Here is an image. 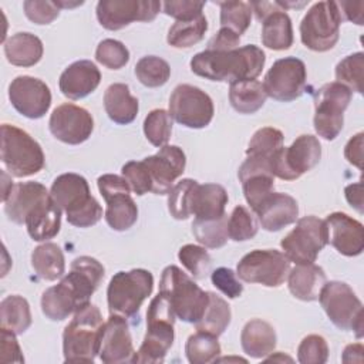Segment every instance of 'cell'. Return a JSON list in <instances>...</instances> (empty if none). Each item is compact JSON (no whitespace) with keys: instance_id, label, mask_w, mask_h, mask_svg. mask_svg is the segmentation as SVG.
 Here are the masks:
<instances>
[{"instance_id":"obj_37","label":"cell","mask_w":364,"mask_h":364,"mask_svg":"<svg viewBox=\"0 0 364 364\" xmlns=\"http://www.w3.org/2000/svg\"><path fill=\"white\" fill-rule=\"evenodd\" d=\"M232 318L230 306L226 300L213 291H209V301L202 317L195 323L198 331L209 333L219 337L229 326Z\"/></svg>"},{"instance_id":"obj_59","label":"cell","mask_w":364,"mask_h":364,"mask_svg":"<svg viewBox=\"0 0 364 364\" xmlns=\"http://www.w3.org/2000/svg\"><path fill=\"white\" fill-rule=\"evenodd\" d=\"M363 132L355 134L353 138H350L344 148L346 159L358 169L363 168Z\"/></svg>"},{"instance_id":"obj_45","label":"cell","mask_w":364,"mask_h":364,"mask_svg":"<svg viewBox=\"0 0 364 364\" xmlns=\"http://www.w3.org/2000/svg\"><path fill=\"white\" fill-rule=\"evenodd\" d=\"M363 71H364V54L361 51L354 53L343 58L336 67L337 82L347 87L351 92H363Z\"/></svg>"},{"instance_id":"obj_28","label":"cell","mask_w":364,"mask_h":364,"mask_svg":"<svg viewBox=\"0 0 364 364\" xmlns=\"http://www.w3.org/2000/svg\"><path fill=\"white\" fill-rule=\"evenodd\" d=\"M228 192L222 185L218 183H198L193 191L191 213L195 219L209 220L222 218L226 212Z\"/></svg>"},{"instance_id":"obj_43","label":"cell","mask_w":364,"mask_h":364,"mask_svg":"<svg viewBox=\"0 0 364 364\" xmlns=\"http://www.w3.org/2000/svg\"><path fill=\"white\" fill-rule=\"evenodd\" d=\"M196 185L198 181L185 178L172 186V189L168 193V210L172 218L178 220H185L189 216H192L191 206Z\"/></svg>"},{"instance_id":"obj_14","label":"cell","mask_w":364,"mask_h":364,"mask_svg":"<svg viewBox=\"0 0 364 364\" xmlns=\"http://www.w3.org/2000/svg\"><path fill=\"white\" fill-rule=\"evenodd\" d=\"M321 158V145L314 135H300L290 146H282L272 156V172L283 181L299 179Z\"/></svg>"},{"instance_id":"obj_39","label":"cell","mask_w":364,"mask_h":364,"mask_svg":"<svg viewBox=\"0 0 364 364\" xmlns=\"http://www.w3.org/2000/svg\"><path fill=\"white\" fill-rule=\"evenodd\" d=\"M185 354L191 364H208L218 360V355L220 354V344L218 337L205 331H196L188 337Z\"/></svg>"},{"instance_id":"obj_49","label":"cell","mask_w":364,"mask_h":364,"mask_svg":"<svg viewBox=\"0 0 364 364\" xmlns=\"http://www.w3.org/2000/svg\"><path fill=\"white\" fill-rule=\"evenodd\" d=\"M178 259L195 279H205L210 270L212 259L205 247L185 245L178 252Z\"/></svg>"},{"instance_id":"obj_53","label":"cell","mask_w":364,"mask_h":364,"mask_svg":"<svg viewBox=\"0 0 364 364\" xmlns=\"http://www.w3.org/2000/svg\"><path fill=\"white\" fill-rule=\"evenodd\" d=\"M26 17L36 24H50L60 14V7L55 1L48 0H26L23 3Z\"/></svg>"},{"instance_id":"obj_13","label":"cell","mask_w":364,"mask_h":364,"mask_svg":"<svg viewBox=\"0 0 364 364\" xmlns=\"http://www.w3.org/2000/svg\"><path fill=\"white\" fill-rule=\"evenodd\" d=\"M290 260L280 250L256 249L245 255L236 267V276L246 283L279 287L287 279Z\"/></svg>"},{"instance_id":"obj_18","label":"cell","mask_w":364,"mask_h":364,"mask_svg":"<svg viewBox=\"0 0 364 364\" xmlns=\"http://www.w3.org/2000/svg\"><path fill=\"white\" fill-rule=\"evenodd\" d=\"M48 128L58 141L68 145H78L91 136L94 119L85 108L65 102L51 112Z\"/></svg>"},{"instance_id":"obj_6","label":"cell","mask_w":364,"mask_h":364,"mask_svg":"<svg viewBox=\"0 0 364 364\" xmlns=\"http://www.w3.org/2000/svg\"><path fill=\"white\" fill-rule=\"evenodd\" d=\"M159 291L169 297L175 316L185 323L195 324L209 301V291L202 290L183 270L173 264L164 269Z\"/></svg>"},{"instance_id":"obj_55","label":"cell","mask_w":364,"mask_h":364,"mask_svg":"<svg viewBox=\"0 0 364 364\" xmlns=\"http://www.w3.org/2000/svg\"><path fill=\"white\" fill-rule=\"evenodd\" d=\"M205 3L195 0H178V1H165L162 3L164 13L176 18V21L191 20L202 14Z\"/></svg>"},{"instance_id":"obj_52","label":"cell","mask_w":364,"mask_h":364,"mask_svg":"<svg viewBox=\"0 0 364 364\" xmlns=\"http://www.w3.org/2000/svg\"><path fill=\"white\" fill-rule=\"evenodd\" d=\"M122 178L129 185L131 191L138 196H142L152 189L149 172L142 161H129L121 169Z\"/></svg>"},{"instance_id":"obj_33","label":"cell","mask_w":364,"mask_h":364,"mask_svg":"<svg viewBox=\"0 0 364 364\" xmlns=\"http://www.w3.org/2000/svg\"><path fill=\"white\" fill-rule=\"evenodd\" d=\"M129 193L131 191H121L104 198L107 203L105 220L117 232L128 230L138 219V208Z\"/></svg>"},{"instance_id":"obj_42","label":"cell","mask_w":364,"mask_h":364,"mask_svg":"<svg viewBox=\"0 0 364 364\" xmlns=\"http://www.w3.org/2000/svg\"><path fill=\"white\" fill-rule=\"evenodd\" d=\"M220 27L242 36L252 20V4L247 1H220Z\"/></svg>"},{"instance_id":"obj_47","label":"cell","mask_w":364,"mask_h":364,"mask_svg":"<svg viewBox=\"0 0 364 364\" xmlns=\"http://www.w3.org/2000/svg\"><path fill=\"white\" fill-rule=\"evenodd\" d=\"M283 134L277 128L264 127L257 129L249 141L246 155L272 158L283 146Z\"/></svg>"},{"instance_id":"obj_62","label":"cell","mask_w":364,"mask_h":364,"mask_svg":"<svg viewBox=\"0 0 364 364\" xmlns=\"http://www.w3.org/2000/svg\"><path fill=\"white\" fill-rule=\"evenodd\" d=\"M55 4L60 7V9H71V7H77V6H81L84 4V1H65V0H57Z\"/></svg>"},{"instance_id":"obj_7","label":"cell","mask_w":364,"mask_h":364,"mask_svg":"<svg viewBox=\"0 0 364 364\" xmlns=\"http://www.w3.org/2000/svg\"><path fill=\"white\" fill-rule=\"evenodd\" d=\"M1 162L10 175L17 178L31 176L44 168V152L40 144L26 131L1 125Z\"/></svg>"},{"instance_id":"obj_50","label":"cell","mask_w":364,"mask_h":364,"mask_svg":"<svg viewBox=\"0 0 364 364\" xmlns=\"http://www.w3.org/2000/svg\"><path fill=\"white\" fill-rule=\"evenodd\" d=\"M95 58L100 64L109 70H119L128 63L129 51L121 41L105 38L97 46Z\"/></svg>"},{"instance_id":"obj_30","label":"cell","mask_w":364,"mask_h":364,"mask_svg":"<svg viewBox=\"0 0 364 364\" xmlns=\"http://www.w3.org/2000/svg\"><path fill=\"white\" fill-rule=\"evenodd\" d=\"M104 108L111 121L119 125H127L136 118L139 104L129 92V87L127 84L115 82L104 92Z\"/></svg>"},{"instance_id":"obj_16","label":"cell","mask_w":364,"mask_h":364,"mask_svg":"<svg viewBox=\"0 0 364 364\" xmlns=\"http://www.w3.org/2000/svg\"><path fill=\"white\" fill-rule=\"evenodd\" d=\"M307 71L301 60L296 57H284L273 63L267 71L263 88L267 97L290 102L299 98L306 90Z\"/></svg>"},{"instance_id":"obj_63","label":"cell","mask_w":364,"mask_h":364,"mask_svg":"<svg viewBox=\"0 0 364 364\" xmlns=\"http://www.w3.org/2000/svg\"><path fill=\"white\" fill-rule=\"evenodd\" d=\"M270 355V354H269ZM264 361H293V358L291 357H289V355H283V353H277V355H270V357H267Z\"/></svg>"},{"instance_id":"obj_12","label":"cell","mask_w":364,"mask_h":364,"mask_svg":"<svg viewBox=\"0 0 364 364\" xmlns=\"http://www.w3.org/2000/svg\"><path fill=\"white\" fill-rule=\"evenodd\" d=\"M327 245V228L317 216H303L280 242L286 257L296 264L314 263Z\"/></svg>"},{"instance_id":"obj_4","label":"cell","mask_w":364,"mask_h":364,"mask_svg":"<svg viewBox=\"0 0 364 364\" xmlns=\"http://www.w3.org/2000/svg\"><path fill=\"white\" fill-rule=\"evenodd\" d=\"M175 311L169 297L159 291L149 303L146 311V333L138 351L134 353L131 363H162L173 343Z\"/></svg>"},{"instance_id":"obj_46","label":"cell","mask_w":364,"mask_h":364,"mask_svg":"<svg viewBox=\"0 0 364 364\" xmlns=\"http://www.w3.org/2000/svg\"><path fill=\"white\" fill-rule=\"evenodd\" d=\"M144 134L154 146L168 144L172 134V117L165 109H152L144 119Z\"/></svg>"},{"instance_id":"obj_8","label":"cell","mask_w":364,"mask_h":364,"mask_svg":"<svg viewBox=\"0 0 364 364\" xmlns=\"http://www.w3.org/2000/svg\"><path fill=\"white\" fill-rule=\"evenodd\" d=\"M154 276L145 269H132L118 272L109 280L107 289V301L109 314L125 318L138 314L144 300L152 293Z\"/></svg>"},{"instance_id":"obj_24","label":"cell","mask_w":364,"mask_h":364,"mask_svg":"<svg viewBox=\"0 0 364 364\" xmlns=\"http://www.w3.org/2000/svg\"><path fill=\"white\" fill-rule=\"evenodd\" d=\"M101 73L90 60H80L70 64L60 75L58 87L64 97L81 100L90 95L100 85Z\"/></svg>"},{"instance_id":"obj_29","label":"cell","mask_w":364,"mask_h":364,"mask_svg":"<svg viewBox=\"0 0 364 364\" xmlns=\"http://www.w3.org/2000/svg\"><path fill=\"white\" fill-rule=\"evenodd\" d=\"M276 341L277 337L273 326L260 318L247 321L240 334L242 348L252 358H264L272 354Z\"/></svg>"},{"instance_id":"obj_51","label":"cell","mask_w":364,"mask_h":364,"mask_svg":"<svg viewBox=\"0 0 364 364\" xmlns=\"http://www.w3.org/2000/svg\"><path fill=\"white\" fill-rule=\"evenodd\" d=\"M328 358V346L318 334L306 336L297 348V360L301 364H324Z\"/></svg>"},{"instance_id":"obj_41","label":"cell","mask_w":364,"mask_h":364,"mask_svg":"<svg viewBox=\"0 0 364 364\" xmlns=\"http://www.w3.org/2000/svg\"><path fill=\"white\" fill-rule=\"evenodd\" d=\"M135 75L142 85L156 88L169 80L171 67L161 57L145 55L135 64Z\"/></svg>"},{"instance_id":"obj_11","label":"cell","mask_w":364,"mask_h":364,"mask_svg":"<svg viewBox=\"0 0 364 364\" xmlns=\"http://www.w3.org/2000/svg\"><path fill=\"white\" fill-rule=\"evenodd\" d=\"M353 92L343 84L327 82L314 95V129L318 136L333 141L338 136L344 124V111Z\"/></svg>"},{"instance_id":"obj_58","label":"cell","mask_w":364,"mask_h":364,"mask_svg":"<svg viewBox=\"0 0 364 364\" xmlns=\"http://www.w3.org/2000/svg\"><path fill=\"white\" fill-rule=\"evenodd\" d=\"M338 13L341 20H348L353 21L358 26L364 24V17H363V11H364V3L363 1H336Z\"/></svg>"},{"instance_id":"obj_31","label":"cell","mask_w":364,"mask_h":364,"mask_svg":"<svg viewBox=\"0 0 364 364\" xmlns=\"http://www.w3.org/2000/svg\"><path fill=\"white\" fill-rule=\"evenodd\" d=\"M43 43L31 33H16L4 41V54L17 67L36 65L43 57Z\"/></svg>"},{"instance_id":"obj_21","label":"cell","mask_w":364,"mask_h":364,"mask_svg":"<svg viewBox=\"0 0 364 364\" xmlns=\"http://www.w3.org/2000/svg\"><path fill=\"white\" fill-rule=\"evenodd\" d=\"M134 344L125 317L109 314L104 323L100 337L98 357L105 364H119L131 361Z\"/></svg>"},{"instance_id":"obj_2","label":"cell","mask_w":364,"mask_h":364,"mask_svg":"<svg viewBox=\"0 0 364 364\" xmlns=\"http://www.w3.org/2000/svg\"><path fill=\"white\" fill-rule=\"evenodd\" d=\"M264 53L255 44L237 47L230 51L205 50L191 60L193 74L210 81L255 80L264 67Z\"/></svg>"},{"instance_id":"obj_57","label":"cell","mask_w":364,"mask_h":364,"mask_svg":"<svg viewBox=\"0 0 364 364\" xmlns=\"http://www.w3.org/2000/svg\"><path fill=\"white\" fill-rule=\"evenodd\" d=\"M240 36H237L235 31L229 28L220 27V30L209 40L208 48L212 51H230L239 47Z\"/></svg>"},{"instance_id":"obj_3","label":"cell","mask_w":364,"mask_h":364,"mask_svg":"<svg viewBox=\"0 0 364 364\" xmlns=\"http://www.w3.org/2000/svg\"><path fill=\"white\" fill-rule=\"evenodd\" d=\"M54 202L65 212L67 222L75 228H90L102 218V208L91 195L88 182L78 173L58 175L50 189Z\"/></svg>"},{"instance_id":"obj_23","label":"cell","mask_w":364,"mask_h":364,"mask_svg":"<svg viewBox=\"0 0 364 364\" xmlns=\"http://www.w3.org/2000/svg\"><path fill=\"white\" fill-rule=\"evenodd\" d=\"M255 213L264 230L277 232L297 220L299 205L297 200L287 193L272 192L256 208Z\"/></svg>"},{"instance_id":"obj_1","label":"cell","mask_w":364,"mask_h":364,"mask_svg":"<svg viewBox=\"0 0 364 364\" xmlns=\"http://www.w3.org/2000/svg\"><path fill=\"white\" fill-rule=\"evenodd\" d=\"M104 273V266L91 256L74 259L70 272L60 283L43 293L41 310L44 316L53 321H61L90 304V299L102 282Z\"/></svg>"},{"instance_id":"obj_38","label":"cell","mask_w":364,"mask_h":364,"mask_svg":"<svg viewBox=\"0 0 364 364\" xmlns=\"http://www.w3.org/2000/svg\"><path fill=\"white\" fill-rule=\"evenodd\" d=\"M208 30V20L203 14L199 17L176 21L171 26L166 41L175 48H188L199 43Z\"/></svg>"},{"instance_id":"obj_60","label":"cell","mask_w":364,"mask_h":364,"mask_svg":"<svg viewBox=\"0 0 364 364\" xmlns=\"http://www.w3.org/2000/svg\"><path fill=\"white\" fill-rule=\"evenodd\" d=\"M347 202L360 213H363V183L361 181L346 186L344 189Z\"/></svg>"},{"instance_id":"obj_35","label":"cell","mask_w":364,"mask_h":364,"mask_svg":"<svg viewBox=\"0 0 364 364\" xmlns=\"http://www.w3.org/2000/svg\"><path fill=\"white\" fill-rule=\"evenodd\" d=\"M31 266L38 277L47 282L60 279L65 270V260L60 246L46 242L31 253Z\"/></svg>"},{"instance_id":"obj_54","label":"cell","mask_w":364,"mask_h":364,"mask_svg":"<svg viewBox=\"0 0 364 364\" xmlns=\"http://www.w3.org/2000/svg\"><path fill=\"white\" fill-rule=\"evenodd\" d=\"M212 284L229 299H236L243 291V284L237 280L236 273L228 267H218L210 274Z\"/></svg>"},{"instance_id":"obj_17","label":"cell","mask_w":364,"mask_h":364,"mask_svg":"<svg viewBox=\"0 0 364 364\" xmlns=\"http://www.w3.org/2000/svg\"><path fill=\"white\" fill-rule=\"evenodd\" d=\"M162 3L152 0H101L97 4L100 24L111 31L121 30L132 21H152Z\"/></svg>"},{"instance_id":"obj_5","label":"cell","mask_w":364,"mask_h":364,"mask_svg":"<svg viewBox=\"0 0 364 364\" xmlns=\"http://www.w3.org/2000/svg\"><path fill=\"white\" fill-rule=\"evenodd\" d=\"M104 321L94 304H87L74 313L63 333V354L65 363H92L98 355Z\"/></svg>"},{"instance_id":"obj_15","label":"cell","mask_w":364,"mask_h":364,"mask_svg":"<svg viewBox=\"0 0 364 364\" xmlns=\"http://www.w3.org/2000/svg\"><path fill=\"white\" fill-rule=\"evenodd\" d=\"M178 124L186 128H205L213 118L212 98L198 87L191 84H179L169 97V111Z\"/></svg>"},{"instance_id":"obj_48","label":"cell","mask_w":364,"mask_h":364,"mask_svg":"<svg viewBox=\"0 0 364 364\" xmlns=\"http://www.w3.org/2000/svg\"><path fill=\"white\" fill-rule=\"evenodd\" d=\"M257 229H259L257 222L247 208L237 205L232 210L228 219V233L232 240L235 242L249 240L256 236Z\"/></svg>"},{"instance_id":"obj_61","label":"cell","mask_w":364,"mask_h":364,"mask_svg":"<svg viewBox=\"0 0 364 364\" xmlns=\"http://www.w3.org/2000/svg\"><path fill=\"white\" fill-rule=\"evenodd\" d=\"M363 351L364 347L361 343L348 344L343 351V363H363Z\"/></svg>"},{"instance_id":"obj_40","label":"cell","mask_w":364,"mask_h":364,"mask_svg":"<svg viewBox=\"0 0 364 364\" xmlns=\"http://www.w3.org/2000/svg\"><path fill=\"white\" fill-rule=\"evenodd\" d=\"M228 219L229 216L225 213L222 218L199 220L193 219L192 222V233L196 240L205 247L218 249L226 245L229 233H228Z\"/></svg>"},{"instance_id":"obj_9","label":"cell","mask_w":364,"mask_h":364,"mask_svg":"<svg viewBox=\"0 0 364 364\" xmlns=\"http://www.w3.org/2000/svg\"><path fill=\"white\" fill-rule=\"evenodd\" d=\"M317 300L336 327L344 331H354L357 338L363 337V303L347 283L338 280L326 282Z\"/></svg>"},{"instance_id":"obj_36","label":"cell","mask_w":364,"mask_h":364,"mask_svg":"<svg viewBox=\"0 0 364 364\" xmlns=\"http://www.w3.org/2000/svg\"><path fill=\"white\" fill-rule=\"evenodd\" d=\"M31 326V311L28 301L17 294L4 297L0 303V327L23 334Z\"/></svg>"},{"instance_id":"obj_10","label":"cell","mask_w":364,"mask_h":364,"mask_svg":"<svg viewBox=\"0 0 364 364\" xmlns=\"http://www.w3.org/2000/svg\"><path fill=\"white\" fill-rule=\"evenodd\" d=\"M341 21L336 1L314 3L300 23L301 43L318 53L331 50L338 41Z\"/></svg>"},{"instance_id":"obj_22","label":"cell","mask_w":364,"mask_h":364,"mask_svg":"<svg viewBox=\"0 0 364 364\" xmlns=\"http://www.w3.org/2000/svg\"><path fill=\"white\" fill-rule=\"evenodd\" d=\"M327 243L338 253L353 257L364 249V228L354 218L343 212L330 213L326 220Z\"/></svg>"},{"instance_id":"obj_56","label":"cell","mask_w":364,"mask_h":364,"mask_svg":"<svg viewBox=\"0 0 364 364\" xmlns=\"http://www.w3.org/2000/svg\"><path fill=\"white\" fill-rule=\"evenodd\" d=\"M1 341H0V361L3 364L9 363H24V357L16 334L7 328H1Z\"/></svg>"},{"instance_id":"obj_27","label":"cell","mask_w":364,"mask_h":364,"mask_svg":"<svg viewBox=\"0 0 364 364\" xmlns=\"http://www.w3.org/2000/svg\"><path fill=\"white\" fill-rule=\"evenodd\" d=\"M327 282L324 270L314 264H296L287 274V286L290 293L303 301H314Z\"/></svg>"},{"instance_id":"obj_32","label":"cell","mask_w":364,"mask_h":364,"mask_svg":"<svg viewBox=\"0 0 364 364\" xmlns=\"http://www.w3.org/2000/svg\"><path fill=\"white\" fill-rule=\"evenodd\" d=\"M262 27V43L276 51L287 50L293 44V27L287 13L280 7L266 16Z\"/></svg>"},{"instance_id":"obj_26","label":"cell","mask_w":364,"mask_h":364,"mask_svg":"<svg viewBox=\"0 0 364 364\" xmlns=\"http://www.w3.org/2000/svg\"><path fill=\"white\" fill-rule=\"evenodd\" d=\"M61 209L51 195L40 200L26 218V228L36 242H46L57 236L61 228Z\"/></svg>"},{"instance_id":"obj_19","label":"cell","mask_w":364,"mask_h":364,"mask_svg":"<svg viewBox=\"0 0 364 364\" xmlns=\"http://www.w3.org/2000/svg\"><path fill=\"white\" fill-rule=\"evenodd\" d=\"M9 100L17 112L30 119H38L51 105V92L41 80L18 75L9 85Z\"/></svg>"},{"instance_id":"obj_20","label":"cell","mask_w":364,"mask_h":364,"mask_svg":"<svg viewBox=\"0 0 364 364\" xmlns=\"http://www.w3.org/2000/svg\"><path fill=\"white\" fill-rule=\"evenodd\" d=\"M142 162L151 176V192L155 195H166L172 189L173 182L183 173L186 156L179 146L164 145L155 155L144 158Z\"/></svg>"},{"instance_id":"obj_34","label":"cell","mask_w":364,"mask_h":364,"mask_svg":"<svg viewBox=\"0 0 364 364\" xmlns=\"http://www.w3.org/2000/svg\"><path fill=\"white\" fill-rule=\"evenodd\" d=\"M263 84L257 80L235 81L229 87V101L233 109L240 114H255L266 102Z\"/></svg>"},{"instance_id":"obj_44","label":"cell","mask_w":364,"mask_h":364,"mask_svg":"<svg viewBox=\"0 0 364 364\" xmlns=\"http://www.w3.org/2000/svg\"><path fill=\"white\" fill-rule=\"evenodd\" d=\"M246 202L255 212L266 196L273 192L274 175L270 172H256L240 179Z\"/></svg>"},{"instance_id":"obj_25","label":"cell","mask_w":364,"mask_h":364,"mask_svg":"<svg viewBox=\"0 0 364 364\" xmlns=\"http://www.w3.org/2000/svg\"><path fill=\"white\" fill-rule=\"evenodd\" d=\"M50 192L47 188L40 182H20L13 185L10 189L4 203V213L7 215L9 220L24 225L27 215L31 209L48 196Z\"/></svg>"}]
</instances>
